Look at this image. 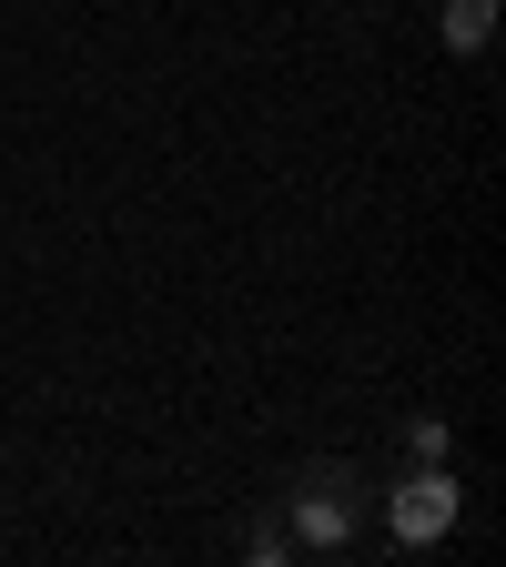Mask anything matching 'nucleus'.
I'll list each match as a JSON object with an SVG mask.
<instances>
[{"mask_svg":"<svg viewBox=\"0 0 506 567\" xmlns=\"http://www.w3.org/2000/svg\"><path fill=\"white\" fill-rule=\"evenodd\" d=\"M283 537H295V557H344L365 537V476L354 466H295L283 476Z\"/></svg>","mask_w":506,"mask_h":567,"instance_id":"1","label":"nucleus"},{"mask_svg":"<svg viewBox=\"0 0 506 567\" xmlns=\"http://www.w3.org/2000/svg\"><path fill=\"white\" fill-rule=\"evenodd\" d=\"M385 527H395V547H446V537L466 527V486H456V466H415V476H395V486H385Z\"/></svg>","mask_w":506,"mask_h":567,"instance_id":"2","label":"nucleus"},{"mask_svg":"<svg viewBox=\"0 0 506 567\" xmlns=\"http://www.w3.org/2000/svg\"><path fill=\"white\" fill-rule=\"evenodd\" d=\"M436 31H446V51H486L496 41V0H436Z\"/></svg>","mask_w":506,"mask_h":567,"instance_id":"3","label":"nucleus"},{"mask_svg":"<svg viewBox=\"0 0 506 567\" xmlns=\"http://www.w3.org/2000/svg\"><path fill=\"white\" fill-rule=\"evenodd\" d=\"M405 456L415 466H456V425L446 415H405Z\"/></svg>","mask_w":506,"mask_h":567,"instance_id":"4","label":"nucleus"},{"mask_svg":"<svg viewBox=\"0 0 506 567\" xmlns=\"http://www.w3.org/2000/svg\"><path fill=\"white\" fill-rule=\"evenodd\" d=\"M244 557H264V567H283V557H295V537H283V517H264V527H244Z\"/></svg>","mask_w":506,"mask_h":567,"instance_id":"5","label":"nucleus"}]
</instances>
